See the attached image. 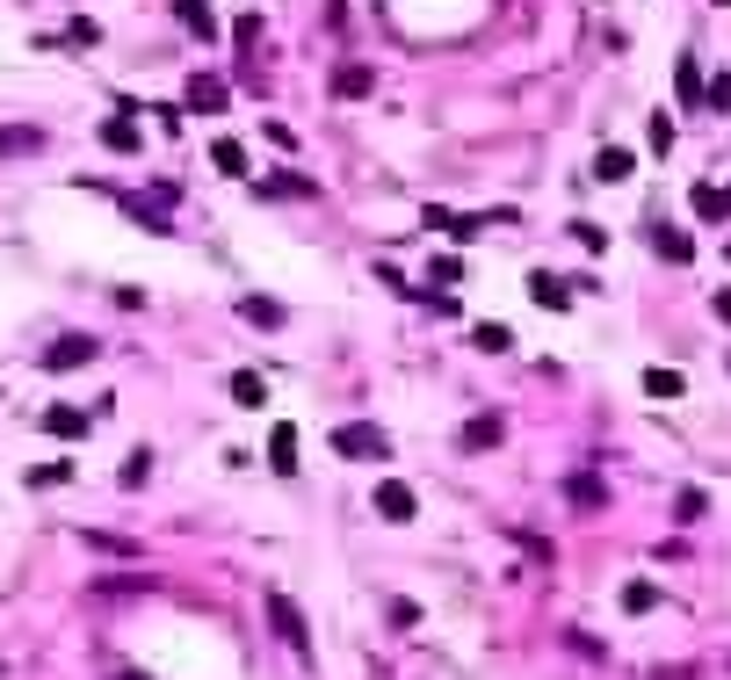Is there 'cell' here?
<instances>
[{
    "instance_id": "1",
    "label": "cell",
    "mask_w": 731,
    "mask_h": 680,
    "mask_svg": "<svg viewBox=\"0 0 731 680\" xmlns=\"http://www.w3.org/2000/svg\"><path fill=\"white\" fill-rule=\"evenodd\" d=\"M268 623H276V637L290 644V652L312 666V630H304V615H297V601L290 594H268Z\"/></svg>"
},
{
    "instance_id": "2",
    "label": "cell",
    "mask_w": 731,
    "mask_h": 680,
    "mask_svg": "<svg viewBox=\"0 0 731 680\" xmlns=\"http://www.w3.org/2000/svg\"><path fill=\"white\" fill-rule=\"evenodd\" d=\"M333 449H341L348 463H377V456H391V442H384V427H341V435H333Z\"/></svg>"
},
{
    "instance_id": "3",
    "label": "cell",
    "mask_w": 731,
    "mask_h": 680,
    "mask_svg": "<svg viewBox=\"0 0 731 680\" xmlns=\"http://www.w3.org/2000/svg\"><path fill=\"white\" fill-rule=\"evenodd\" d=\"M181 102H189L196 116H218V109H232V87H225L218 73H196L189 87H181Z\"/></svg>"
},
{
    "instance_id": "4",
    "label": "cell",
    "mask_w": 731,
    "mask_h": 680,
    "mask_svg": "<svg viewBox=\"0 0 731 680\" xmlns=\"http://www.w3.org/2000/svg\"><path fill=\"white\" fill-rule=\"evenodd\" d=\"M80 362H95V333H58L44 348V369H80Z\"/></svg>"
},
{
    "instance_id": "5",
    "label": "cell",
    "mask_w": 731,
    "mask_h": 680,
    "mask_svg": "<svg viewBox=\"0 0 731 680\" xmlns=\"http://www.w3.org/2000/svg\"><path fill=\"white\" fill-rule=\"evenodd\" d=\"M500 435H507V420H500V413H478V420H464L456 449H464V456H485V449H500Z\"/></svg>"
},
{
    "instance_id": "6",
    "label": "cell",
    "mask_w": 731,
    "mask_h": 680,
    "mask_svg": "<svg viewBox=\"0 0 731 680\" xmlns=\"http://www.w3.org/2000/svg\"><path fill=\"white\" fill-rule=\"evenodd\" d=\"M565 500L580 507V514H601V507H608V485H601L594 471H572V478H565Z\"/></svg>"
},
{
    "instance_id": "7",
    "label": "cell",
    "mask_w": 731,
    "mask_h": 680,
    "mask_svg": "<svg viewBox=\"0 0 731 680\" xmlns=\"http://www.w3.org/2000/svg\"><path fill=\"white\" fill-rule=\"evenodd\" d=\"M370 507H377L384 521H413V507H420V500H413V492H406L399 478H391V485H377V500H370Z\"/></svg>"
},
{
    "instance_id": "8",
    "label": "cell",
    "mask_w": 731,
    "mask_h": 680,
    "mask_svg": "<svg viewBox=\"0 0 731 680\" xmlns=\"http://www.w3.org/2000/svg\"><path fill=\"white\" fill-rule=\"evenodd\" d=\"M44 435L80 442V435H87V413H80V406H51V413H44Z\"/></svg>"
},
{
    "instance_id": "9",
    "label": "cell",
    "mask_w": 731,
    "mask_h": 680,
    "mask_svg": "<svg viewBox=\"0 0 731 680\" xmlns=\"http://www.w3.org/2000/svg\"><path fill=\"white\" fill-rule=\"evenodd\" d=\"M652 246H659V254H666V261H674V268H681V261L695 254V239H688L681 225H659V218H652Z\"/></svg>"
},
{
    "instance_id": "10",
    "label": "cell",
    "mask_w": 731,
    "mask_h": 680,
    "mask_svg": "<svg viewBox=\"0 0 731 680\" xmlns=\"http://www.w3.org/2000/svg\"><path fill=\"white\" fill-rule=\"evenodd\" d=\"M370 87H377V73H370V66H341V73H333V95H341V102H362Z\"/></svg>"
},
{
    "instance_id": "11",
    "label": "cell",
    "mask_w": 731,
    "mask_h": 680,
    "mask_svg": "<svg viewBox=\"0 0 731 680\" xmlns=\"http://www.w3.org/2000/svg\"><path fill=\"white\" fill-rule=\"evenodd\" d=\"M630 167H637V152H623V145H601L594 152V174L601 181H630Z\"/></svg>"
},
{
    "instance_id": "12",
    "label": "cell",
    "mask_w": 731,
    "mask_h": 680,
    "mask_svg": "<svg viewBox=\"0 0 731 680\" xmlns=\"http://www.w3.org/2000/svg\"><path fill=\"white\" fill-rule=\"evenodd\" d=\"M268 463H276L283 478H297V427H276V435H268Z\"/></svg>"
},
{
    "instance_id": "13",
    "label": "cell",
    "mask_w": 731,
    "mask_h": 680,
    "mask_svg": "<svg viewBox=\"0 0 731 680\" xmlns=\"http://www.w3.org/2000/svg\"><path fill=\"white\" fill-rule=\"evenodd\" d=\"M232 406H268V377L261 369H239L232 377Z\"/></svg>"
},
{
    "instance_id": "14",
    "label": "cell",
    "mask_w": 731,
    "mask_h": 680,
    "mask_svg": "<svg viewBox=\"0 0 731 680\" xmlns=\"http://www.w3.org/2000/svg\"><path fill=\"white\" fill-rule=\"evenodd\" d=\"M529 297L543 304V312H565V304H572V290L558 283V275H529Z\"/></svg>"
},
{
    "instance_id": "15",
    "label": "cell",
    "mask_w": 731,
    "mask_h": 680,
    "mask_svg": "<svg viewBox=\"0 0 731 680\" xmlns=\"http://www.w3.org/2000/svg\"><path fill=\"white\" fill-rule=\"evenodd\" d=\"M674 87H681V102L703 109V66H695V51H681V66H674Z\"/></svg>"
},
{
    "instance_id": "16",
    "label": "cell",
    "mask_w": 731,
    "mask_h": 680,
    "mask_svg": "<svg viewBox=\"0 0 731 680\" xmlns=\"http://www.w3.org/2000/svg\"><path fill=\"white\" fill-rule=\"evenodd\" d=\"M688 210H695V218H724V189H710V181H695V189H688Z\"/></svg>"
},
{
    "instance_id": "17",
    "label": "cell",
    "mask_w": 731,
    "mask_h": 680,
    "mask_svg": "<svg viewBox=\"0 0 731 680\" xmlns=\"http://www.w3.org/2000/svg\"><path fill=\"white\" fill-rule=\"evenodd\" d=\"M102 145H109V152H138V123H131V116H109V123H102Z\"/></svg>"
},
{
    "instance_id": "18",
    "label": "cell",
    "mask_w": 731,
    "mask_h": 680,
    "mask_svg": "<svg viewBox=\"0 0 731 680\" xmlns=\"http://www.w3.org/2000/svg\"><path fill=\"white\" fill-rule=\"evenodd\" d=\"M645 391L666 406V398H681V391H688V377H681V369H645Z\"/></svg>"
},
{
    "instance_id": "19",
    "label": "cell",
    "mask_w": 731,
    "mask_h": 680,
    "mask_svg": "<svg viewBox=\"0 0 731 680\" xmlns=\"http://www.w3.org/2000/svg\"><path fill=\"white\" fill-rule=\"evenodd\" d=\"M160 203H167V196H131V203H124V210H131V218H138V225H145V232H167V225H174V218H160Z\"/></svg>"
},
{
    "instance_id": "20",
    "label": "cell",
    "mask_w": 731,
    "mask_h": 680,
    "mask_svg": "<svg viewBox=\"0 0 731 680\" xmlns=\"http://www.w3.org/2000/svg\"><path fill=\"white\" fill-rule=\"evenodd\" d=\"M239 319H254V326H283V304H276V297H239Z\"/></svg>"
},
{
    "instance_id": "21",
    "label": "cell",
    "mask_w": 731,
    "mask_h": 680,
    "mask_svg": "<svg viewBox=\"0 0 731 680\" xmlns=\"http://www.w3.org/2000/svg\"><path fill=\"white\" fill-rule=\"evenodd\" d=\"M174 15H181V22H189V29H196V37H218V15H210V8H203V0H174Z\"/></svg>"
},
{
    "instance_id": "22",
    "label": "cell",
    "mask_w": 731,
    "mask_h": 680,
    "mask_svg": "<svg viewBox=\"0 0 731 680\" xmlns=\"http://www.w3.org/2000/svg\"><path fill=\"white\" fill-rule=\"evenodd\" d=\"M623 608H630V615H652V608H659V586H652V579H630V586H623Z\"/></svg>"
},
{
    "instance_id": "23",
    "label": "cell",
    "mask_w": 731,
    "mask_h": 680,
    "mask_svg": "<svg viewBox=\"0 0 731 680\" xmlns=\"http://www.w3.org/2000/svg\"><path fill=\"white\" fill-rule=\"evenodd\" d=\"M703 514H710L703 485H681V492H674V521H703Z\"/></svg>"
},
{
    "instance_id": "24",
    "label": "cell",
    "mask_w": 731,
    "mask_h": 680,
    "mask_svg": "<svg viewBox=\"0 0 731 680\" xmlns=\"http://www.w3.org/2000/svg\"><path fill=\"white\" fill-rule=\"evenodd\" d=\"M471 340H478V348H485V355H507V348H514V333H507L500 319H485V326H478Z\"/></svg>"
},
{
    "instance_id": "25",
    "label": "cell",
    "mask_w": 731,
    "mask_h": 680,
    "mask_svg": "<svg viewBox=\"0 0 731 680\" xmlns=\"http://www.w3.org/2000/svg\"><path fill=\"white\" fill-rule=\"evenodd\" d=\"M44 145V131H29V123H8V131H0V152H37Z\"/></svg>"
},
{
    "instance_id": "26",
    "label": "cell",
    "mask_w": 731,
    "mask_h": 680,
    "mask_svg": "<svg viewBox=\"0 0 731 680\" xmlns=\"http://www.w3.org/2000/svg\"><path fill=\"white\" fill-rule=\"evenodd\" d=\"M703 109H717V116H731V73H717V80H703Z\"/></svg>"
},
{
    "instance_id": "27",
    "label": "cell",
    "mask_w": 731,
    "mask_h": 680,
    "mask_svg": "<svg viewBox=\"0 0 731 680\" xmlns=\"http://www.w3.org/2000/svg\"><path fill=\"white\" fill-rule=\"evenodd\" d=\"M210 160H218V174H247V152H239L232 138H218V145H210Z\"/></svg>"
},
{
    "instance_id": "28",
    "label": "cell",
    "mask_w": 731,
    "mask_h": 680,
    "mask_svg": "<svg viewBox=\"0 0 731 680\" xmlns=\"http://www.w3.org/2000/svg\"><path fill=\"white\" fill-rule=\"evenodd\" d=\"M66 44H80V51H87V44H102V22H87V15H73V29H66Z\"/></svg>"
},
{
    "instance_id": "29",
    "label": "cell",
    "mask_w": 731,
    "mask_h": 680,
    "mask_svg": "<svg viewBox=\"0 0 731 680\" xmlns=\"http://www.w3.org/2000/svg\"><path fill=\"white\" fill-rule=\"evenodd\" d=\"M73 478V463H37V471H29V485H66Z\"/></svg>"
},
{
    "instance_id": "30",
    "label": "cell",
    "mask_w": 731,
    "mask_h": 680,
    "mask_svg": "<svg viewBox=\"0 0 731 680\" xmlns=\"http://www.w3.org/2000/svg\"><path fill=\"white\" fill-rule=\"evenodd\" d=\"M645 138H652V152H666V145H674V116H652V131H645Z\"/></svg>"
},
{
    "instance_id": "31",
    "label": "cell",
    "mask_w": 731,
    "mask_h": 680,
    "mask_svg": "<svg viewBox=\"0 0 731 680\" xmlns=\"http://www.w3.org/2000/svg\"><path fill=\"white\" fill-rule=\"evenodd\" d=\"M428 275H435V290H449V283H456V275H464V268H456V254H442V261H435Z\"/></svg>"
},
{
    "instance_id": "32",
    "label": "cell",
    "mask_w": 731,
    "mask_h": 680,
    "mask_svg": "<svg viewBox=\"0 0 731 680\" xmlns=\"http://www.w3.org/2000/svg\"><path fill=\"white\" fill-rule=\"evenodd\" d=\"M145 478H152V456H145V449H138V456H131V463H124V485H145Z\"/></svg>"
},
{
    "instance_id": "33",
    "label": "cell",
    "mask_w": 731,
    "mask_h": 680,
    "mask_svg": "<svg viewBox=\"0 0 731 680\" xmlns=\"http://www.w3.org/2000/svg\"><path fill=\"white\" fill-rule=\"evenodd\" d=\"M652 680H695L688 666H652Z\"/></svg>"
},
{
    "instance_id": "34",
    "label": "cell",
    "mask_w": 731,
    "mask_h": 680,
    "mask_svg": "<svg viewBox=\"0 0 731 680\" xmlns=\"http://www.w3.org/2000/svg\"><path fill=\"white\" fill-rule=\"evenodd\" d=\"M717 319H724V326H731V290H717Z\"/></svg>"
},
{
    "instance_id": "35",
    "label": "cell",
    "mask_w": 731,
    "mask_h": 680,
    "mask_svg": "<svg viewBox=\"0 0 731 680\" xmlns=\"http://www.w3.org/2000/svg\"><path fill=\"white\" fill-rule=\"evenodd\" d=\"M116 680H145V673H116Z\"/></svg>"
},
{
    "instance_id": "36",
    "label": "cell",
    "mask_w": 731,
    "mask_h": 680,
    "mask_svg": "<svg viewBox=\"0 0 731 680\" xmlns=\"http://www.w3.org/2000/svg\"><path fill=\"white\" fill-rule=\"evenodd\" d=\"M717 8H731V0H717Z\"/></svg>"
},
{
    "instance_id": "37",
    "label": "cell",
    "mask_w": 731,
    "mask_h": 680,
    "mask_svg": "<svg viewBox=\"0 0 731 680\" xmlns=\"http://www.w3.org/2000/svg\"><path fill=\"white\" fill-rule=\"evenodd\" d=\"M0 673H8V666H0Z\"/></svg>"
}]
</instances>
